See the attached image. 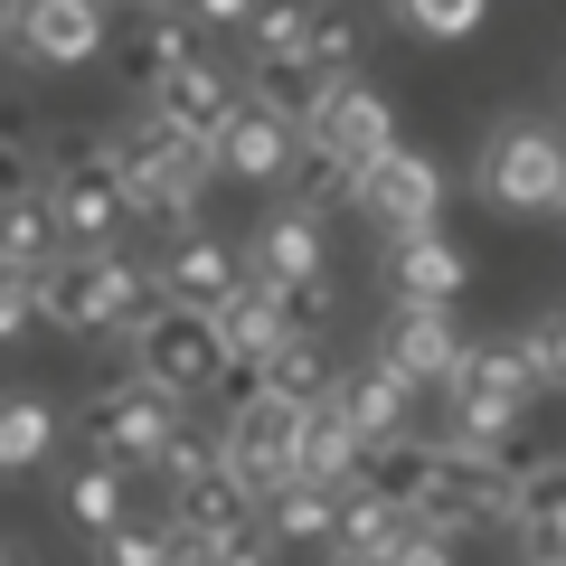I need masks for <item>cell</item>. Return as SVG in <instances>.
Masks as SVG:
<instances>
[{"label":"cell","mask_w":566,"mask_h":566,"mask_svg":"<svg viewBox=\"0 0 566 566\" xmlns=\"http://www.w3.org/2000/svg\"><path fill=\"white\" fill-rule=\"evenodd\" d=\"M151 303H161V283H151V264L123 255V245H66V255L48 264V322H57L66 340L133 331Z\"/></svg>","instance_id":"6da1fadb"},{"label":"cell","mask_w":566,"mask_h":566,"mask_svg":"<svg viewBox=\"0 0 566 566\" xmlns=\"http://www.w3.org/2000/svg\"><path fill=\"white\" fill-rule=\"evenodd\" d=\"M434 397H444V424L434 434H453V444H510L528 397H538V368L520 359V340H491V349H463V368Z\"/></svg>","instance_id":"7a4b0ae2"},{"label":"cell","mask_w":566,"mask_h":566,"mask_svg":"<svg viewBox=\"0 0 566 566\" xmlns=\"http://www.w3.org/2000/svg\"><path fill=\"white\" fill-rule=\"evenodd\" d=\"M180 434V397H170L161 378H104L95 397L76 406V444L95 453V463H123V472H151L161 463V444Z\"/></svg>","instance_id":"3957f363"},{"label":"cell","mask_w":566,"mask_h":566,"mask_svg":"<svg viewBox=\"0 0 566 566\" xmlns=\"http://www.w3.org/2000/svg\"><path fill=\"white\" fill-rule=\"evenodd\" d=\"M48 199H57L66 245H123V227H133V180H123L114 133L57 142V161H48Z\"/></svg>","instance_id":"277c9868"},{"label":"cell","mask_w":566,"mask_h":566,"mask_svg":"<svg viewBox=\"0 0 566 566\" xmlns=\"http://www.w3.org/2000/svg\"><path fill=\"white\" fill-rule=\"evenodd\" d=\"M133 368L142 378H161L170 397H208V387H227L237 378V359H227V331H218V312H189V303H151L133 331Z\"/></svg>","instance_id":"5b68a950"},{"label":"cell","mask_w":566,"mask_h":566,"mask_svg":"<svg viewBox=\"0 0 566 566\" xmlns=\"http://www.w3.org/2000/svg\"><path fill=\"white\" fill-rule=\"evenodd\" d=\"M472 189L501 218H547V208H566V142L547 123H491L482 161H472Z\"/></svg>","instance_id":"8992f818"},{"label":"cell","mask_w":566,"mask_h":566,"mask_svg":"<svg viewBox=\"0 0 566 566\" xmlns=\"http://www.w3.org/2000/svg\"><path fill=\"white\" fill-rule=\"evenodd\" d=\"M303 397H283V387H237V406H227V463L245 472V482L274 501L283 482H293V453H303Z\"/></svg>","instance_id":"52a82bcc"},{"label":"cell","mask_w":566,"mask_h":566,"mask_svg":"<svg viewBox=\"0 0 566 566\" xmlns=\"http://www.w3.org/2000/svg\"><path fill=\"white\" fill-rule=\"evenodd\" d=\"M444 199H453V170L434 161V151H416V142H397V151L359 180V218L378 227V237H424V227H444Z\"/></svg>","instance_id":"ba28073f"},{"label":"cell","mask_w":566,"mask_h":566,"mask_svg":"<svg viewBox=\"0 0 566 566\" xmlns=\"http://www.w3.org/2000/svg\"><path fill=\"white\" fill-rule=\"evenodd\" d=\"M303 142H312V151H331V161H349L368 180V170L397 151V114H387V95L368 76H331V95H322V114L303 123Z\"/></svg>","instance_id":"9c48e42d"},{"label":"cell","mask_w":566,"mask_h":566,"mask_svg":"<svg viewBox=\"0 0 566 566\" xmlns=\"http://www.w3.org/2000/svg\"><path fill=\"white\" fill-rule=\"evenodd\" d=\"M151 283H161V303L218 312V303H237L245 283H255V255L227 245V237H208V227H189V237H170L161 255H151Z\"/></svg>","instance_id":"30bf717a"},{"label":"cell","mask_w":566,"mask_h":566,"mask_svg":"<svg viewBox=\"0 0 566 566\" xmlns=\"http://www.w3.org/2000/svg\"><path fill=\"white\" fill-rule=\"evenodd\" d=\"M104 57V0H10V66H85Z\"/></svg>","instance_id":"8fae6325"},{"label":"cell","mask_w":566,"mask_h":566,"mask_svg":"<svg viewBox=\"0 0 566 566\" xmlns=\"http://www.w3.org/2000/svg\"><path fill=\"white\" fill-rule=\"evenodd\" d=\"M170 528H189V538H218V547L264 538V491L245 482L237 463H208V472H189V482H170Z\"/></svg>","instance_id":"7c38bea8"},{"label":"cell","mask_w":566,"mask_h":566,"mask_svg":"<svg viewBox=\"0 0 566 566\" xmlns=\"http://www.w3.org/2000/svg\"><path fill=\"white\" fill-rule=\"evenodd\" d=\"M303 161V133L274 114V104H255L245 95L237 104V123L218 133V180H245V189H264V180H283V170Z\"/></svg>","instance_id":"4fadbf2b"},{"label":"cell","mask_w":566,"mask_h":566,"mask_svg":"<svg viewBox=\"0 0 566 566\" xmlns=\"http://www.w3.org/2000/svg\"><path fill=\"white\" fill-rule=\"evenodd\" d=\"M434 472H444V434H416V424L368 434V453H359V491H378V501H397V510H424Z\"/></svg>","instance_id":"5bb4252c"},{"label":"cell","mask_w":566,"mask_h":566,"mask_svg":"<svg viewBox=\"0 0 566 566\" xmlns=\"http://www.w3.org/2000/svg\"><path fill=\"white\" fill-rule=\"evenodd\" d=\"M378 349L406 368L416 387H444L463 368V331H453V303H397V322L378 331Z\"/></svg>","instance_id":"9a60e30c"},{"label":"cell","mask_w":566,"mask_h":566,"mask_svg":"<svg viewBox=\"0 0 566 566\" xmlns=\"http://www.w3.org/2000/svg\"><path fill=\"white\" fill-rule=\"evenodd\" d=\"M322 227H331V218H312V208H293V199H283L274 218L255 227V245H245V255H255V283H274V293H283V283H312V274H331V245H322Z\"/></svg>","instance_id":"2e32d148"},{"label":"cell","mask_w":566,"mask_h":566,"mask_svg":"<svg viewBox=\"0 0 566 566\" xmlns=\"http://www.w3.org/2000/svg\"><path fill=\"white\" fill-rule=\"evenodd\" d=\"M387 274H397V303H463L472 255L444 227H424V237H387Z\"/></svg>","instance_id":"e0dca14e"},{"label":"cell","mask_w":566,"mask_h":566,"mask_svg":"<svg viewBox=\"0 0 566 566\" xmlns=\"http://www.w3.org/2000/svg\"><path fill=\"white\" fill-rule=\"evenodd\" d=\"M510 538H520L528 557L566 566V453H538V463L510 482Z\"/></svg>","instance_id":"ac0fdd59"},{"label":"cell","mask_w":566,"mask_h":566,"mask_svg":"<svg viewBox=\"0 0 566 566\" xmlns=\"http://www.w3.org/2000/svg\"><path fill=\"white\" fill-rule=\"evenodd\" d=\"M151 104H161L170 123H189V133H199V142H218L227 123H237V104H245V85L227 76L218 57H189L180 76H161V85H151Z\"/></svg>","instance_id":"d6986e66"},{"label":"cell","mask_w":566,"mask_h":566,"mask_svg":"<svg viewBox=\"0 0 566 566\" xmlns=\"http://www.w3.org/2000/svg\"><path fill=\"white\" fill-rule=\"evenodd\" d=\"M218 331H227V359H237V387H255L264 359L293 340V322H283V293H274V283H245L237 303H218Z\"/></svg>","instance_id":"ffe728a7"},{"label":"cell","mask_w":566,"mask_h":566,"mask_svg":"<svg viewBox=\"0 0 566 566\" xmlns=\"http://www.w3.org/2000/svg\"><path fill=\"white\" fill-rule=\"evenodd\" d=\"M66 255V227H57V199H48V170L10 180L0 199V264H57Z\"/></svg>","instance_id":"44dd1931"},{"label":"cell","mask_w":566,"mask_h":566,"mask_svg":"<svg viewBox=\"0 0 566 566\" xmlns=\"http://www.w3.org/2000/svg\"><path fill=\"white\" fill-rule=\"evenodd\" d=\"M359 453H368V434L340 416V397H322L303 416V453H293V482H331V491H349L359 482Z\"/></svg>","instance_id":"7402d4cb"},{"label":"cell","mask_w":566,"mask_h":566,"mask_svg":"<svg viewBox=\"0 0 566 566\" xmlns=\"http://www.w3.org/2000/svg\"><path fill=\"white\" fill-rule=\"evenodd\" d=\"M264 547H340V491L331 482H283L264 501Z\"/></svg>","instance_id":"603a6c76"},{"label":"cell","mask_w":566,"mask_h":566,"mask_svg":"<svg viewBox=\"0 0 566 566\" xmlns=\"http://www.w3.org/2000/svg\"><path fill=\"white\" fill-rule=\"evenodd\" d=\"M57 510L85 528V538H104V528L133 520V472H123V463H95V453H85V463L57 482Z\"/></svg>","instance_id":"cb8c5ba5"},{"label":"cell","mask_w":566,"mask_h":566,"mask_svg":"<svg viewBox=\"0 0 566 566\" xmlns=\"http://www.w3.org/2000/svg\"><path fill=\"white\" fill-rule=\"evenodd\" d=\"M406 397H416V378H406L397 359H368V368H340V416L359 424V434H397L406 424Z\"/></svg>","instance_id":"d4e9b609"},{"label":"cell","mask_w":566,"mask_h":566,"mask_svg":"<svg viewBox=\"0 0 566 566\" xmlns=\"http://www.w3.org/2000/svg\"><path fill=\"white\" fill-rule=\"evenodd\" d=\"M406 538H416V510L378 501V491H359V482L340 491V547H331V557H387V566H397Z\"/></svg>","instance_id":"484cf974"},{"label":"cell","mask_w":566,"mask_h":566,"mask_svg":"<svg viewBox=\"0 0 566 566\" xmlns=\"http://www.w3.org/2000/svg\"><path fill=\"white\" fill-rule=\"evenodd\" d=\"M245 95H255V104H274V114L293 123V133H303V123L322 114L331 76H322L312 57H255V66H245Z\"/></svg>","instance_id":"4316f807"},{"label":"cell","mask_w":566,"mask_h":566,"mask_svg":"<svg viewBox=\"0 0 566 566\" xmlns=\"http://www.w3.org/2000/svg\"><path fill=\"white\" fill-rule=\"evenodd\" d=\"M189 57H208L189 20H142V29H133V48H123V85H133V95H151V85L180 76Z\"/></svg>","instance_id":"83f0119b"},{"label":"cell","mask_w":566,"mask_h":566,"mask_svg":"<svg viewBox=\"0 0 566 566\" xmlns=\"http://www.w3.org/2000/svg\"><path fill=\"white\" fill-rule=\"evenodd\" d=\"M48 453H57V406H48L39 387H20V397L0 406V463H10V472H39Z\"/></svg>","instance_id":"f1b7e54d"},{"label":"cell","mask_w":566,"mask_h":566,"mask_svg":"<svg viewBox=\"0 0 566 566\" xmlns=\"http://www.w3.org/2000/svg\"><path fill=\"white\" fill-rule=\"evenodd\" d=\"M283 199H293V208H312V218H340V208H359V170L303 142V161L283 170Z\"/></svg>","instance_id":"f546056e"},{"label":"cell","mask_w":566,"mask_h":566,"mask_svg":"<svg viewBox=\"0 0 566 566\" xmlns=\"http://www.w3.org/2000/svg\"><path fill=\"white\" fill-rule=\"evenodd\" d=\"M264 387H283V397H303V406H322V397H340V368H331V340H312V331H293V340L264 359Z\"/></svg>","instance_id":"4dcf8cb0"},{"label":"cell","mask_w":566,"mask_h":566,"mask_svg":"<svg viewBox=\"0 0 566 566\" xmlns=\"http://www.w3.org/2000/svg\"><path fill=\"white\" fill-rule=\"evenodd\" d=\"M312 29H322V0H264L245 20V57H312Z\"/></svg>","instance_id":"1f68e13d"},{"label":"cell","mask_w":566,"mask_h":566,"mask_svg":"<svg viewBox=\"0 0 566 566\" xmlns=\"http://www.w3.org/2000/svg\"><path fill=\"white\" fill-rule=\"evenodd\" d=\"M387 10H397V29L424 39V48H453V39H472V29L491 20V0H387Z\"/></svg>","instance_id":"d6a6232c"},{"label":"cell","mask_w":566,"mask_h":566,"mask_svg":"<svg viewBox=\"0 0 566 566\" xmlns=\"http://www.w3.org/2000/svg\"><path fill=\"white\" fill-rule=\"evenodd\" d=\"M180 557V528H151V520H123V528H104V538H85V566H170Z\"/></svg>","instance_id":"836d02e7"},{"label":"cell","mask_w":566,"mask_h":566,"mask_svg":"<svg viewBox=\"0 0 566 566\" xmlns=\"http://www.w3.org/2000/svg\"><path fill=\"white\" fill-rule=\"evenodd\" d=\"M359 57H368V29L349 20V10H331V0H322V29H312V66H322V76H359Z\"/></svg>","instance_id":"e575fe53"},{"label":"cell","mask_w":566,"mask_h":566,"mask_svg":"<svg viewBox=\"0 0 566 566\" xmlns=\"http://www.w3.org/2000/svg\"><path fill=\"white\" fill-rule=\"evenodd\" d=\"M283 322H293V331H312V340H331V322H340V274L283 283Z\"/></svg>","instance_id":"d590c367"},{"label":"cell","mask_w":566,"mask_h":566,"mask_svg":"<svg viewBox=\"0 0 566 566\" xmlns=\"http://www.w3.org/2000/svg\"><path fill=\"white\" fill-rule=\"evenodd\" d=\"M520 359L538 368V387H566V303H557V312H538V322L520 331Z\"/></svg>","instance_id":"8d00e7d4"},{"label":"cell","mask_w":566,"mask_h":566,"mask_svg":"<svg viewBox=\"0 0 566 566\" xmlns=\"http://www.w3.org/2000/svg\"><path fill=\"white\" fill-rule=\"evenodd\" d=\"M397 566H463V538H444V528H424V520H416V538L397 547Z\"/></svg>","instance_id":"74e56055"},{"label":"cell","mask_w":566,"mask_h":566,"mask_svg":"<svg viewBox=\"0 0 566 566\" xmlns=\"http://www.w3.org/2000/svg\"><path fill=\"white\" fill-rule=\"evenodd\" d=\"M189 10H199L208 29H245V20H255V10H264V0H189Z\"/></svg>","instance_id":"f35d334b"},{"label":"cell","mask_w":566,"mask_h":566,"mask_svg":"<svg viewBox=\"0 0 566 566\" xmlns=\"http://www.w3.org/2000/svg\"><path fill=\"white\" fill-rule=\"evenodd\" d=\"M557 114H566V66H557Z\"/></svg>","instance_id":"ab89813d"},{"label":"cell","mask_w":566,"mask_h":566,"mask_svg":"<svg viewBox=\"0 0 566 566\" xmlns=\"http://www.w3.org/2000/svg\"><path fill=\"white\" fill-rule=\"evenodd\" d=\"M10 566H29V557H20V547H10Z\"/></svg>","instance_id":"60d3db41"},{"label":"cell","mask_w":566,"mask_h":566,"mask_svg":"<svg viewBox=\"0 0 566 566\" xmlns=\"http://www.w3.org/2000/svg\"><path fill=\"white\" fill-rule=\"evenodd\" d=\"M528 566H557V557H528Z\"/></svg>","instance_id":"b9f144b4"},{"label":"cell","mask_w":566,"mask_h":566,"mask_svg":"<svg viewBox=\"0 0 566 566\" xmlns=\"http://www.w3.org/2000/svg\"><path fill=\"white\" fill-rule=\"evenodd\" d=\"M151 10H161V0H151Z\"/></svg>","instance_id":"7bdbcfd3"},{"label":"cell","mask_w":566,"mask_h":566,"mask_svg":"<svg viewBox=\"0 0 566 566\" xmlns=\"http://www.w3.org/2000/svg\"><path fill=\"white\" fill-rule=\"evenodd\" d=\"M557 218H566V208H557Z\"/></svg>","instance_id":"ee69618b"}]
</instances>
